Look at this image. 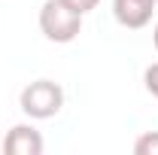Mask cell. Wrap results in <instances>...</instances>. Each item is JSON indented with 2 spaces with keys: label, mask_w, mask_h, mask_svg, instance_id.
I'll return each mask as SVG.
<instances>
[{
  "label": "cell",
  "mask_w": 158,
  "mask_h": 155,
  "mask_svg": "<svg viewBox=\"0 0 158 155\" xmlns=\"http://www.w3.org/2000/svg\"><path fill=\"white\" fill-rule=\"evenodd\" d=\"M40 31L52 43H73L82 34V15L64 0H46L40 9Z\"/></svg>",
  "instance_id": "cell-1"
},
{
  "label": "cell",
  "mask_w": 158,
  "mask_h": 155,
  "mask_svg": "<svg viewBox=\"0 0 158 155\" xmlns=\"http://www.w3.org/2000/svg\"><path fill=\"white\" fill-rule=\"evenodd\" d=\"M21 113L31 119H52L61 113V107H64V88H61L58 82H52V79H37V82H31V85H24L21 88Z\"/></svg>",
  "instance_id": "cell-2"
},
{
  "label": "cell",
  "mask_w": 158,
  "mask_h": 155,
  "mask_svg": "<svg viewBox=\"0 0 158 155\" xmlns=\"http://www.w3.org/2000/svg\"><path fill=\"white\" fill-rule=\"evenodd\" d=\"M152 9H155L152 0H113V15H116V21L122 27H131V31L146 27L152 21Z\"/></svg>",
  "instance_id": "cell-3"
},
{
  "label": "cell",
  "mask_w": 158,
  "mask_h": 155,
  "mask_svg": "<svg viewBox=\"0 0 158 155\" xmlns=\"http://www.w3.org/2000/svg\"><path fill=\"white\" fill-rule=\"evenodd\" d=\"M3 149L9 155H40L43 152V134L34 125H15L3 140Z\"/></svg>",
  "instance_id": "cell-4"
},
{
  "label": "cell",
  "mask_w": 158,
  "mask_h": 155,
  "mask_svg": "<svg viewBox=\"0 0 158 155\" xmlns=\"http://www.w3.org/2000/svg\"><path fill=\"white\" fill-rule=\"evenodd\" d=\"M134 152H137V155H158V131H149V134L137 137Z\"/></svg>",
  "instance_id": "cell-5"
},
{
  "label": "cell",
  "mask_w": 158,
  "mask_h": 155,
  "mask_svg": "<svg viewBox=\"0 0 158 155\" xmlns=\"http://www.w3.org/2000/svg\"><path fill=\"white\" fill-rule=\"evenodd\" d=\"M143 82H146V91H149L152 97H158V61L146 67V73H143Z\"/></svg>",
  "instance_id": "cell-6"
},
{
  "label": "cell",
  "mask_w": 158,
  "mask_h": 155,
  "mask_svg": "<svg viewBox=\"0 0 158 155\" xmlns=\"http://www.w3.org/2000/svg\"><path fill=\"white\" fill-rule=\"evenodd\" d=\"M70 9H76L79 15H85V12H91V9H98V3L100 0H64Z\"/></svg>",
  "instance_id": "cell-7"
},
{
  "label": "cell",
  "mask_w": 158,
  "mask_h": 155,
  "mask_svg": "<svg viewBox=\"0 0 158 155\" xmlns=\"http://www.w3.org/2000/svg\"><path fill=\"white\" fill-rule=\"evenodd\" d=\"M152 43H155V49H158V24H155V31H152Z\"/></svg>",
  "instance_id": "cell-8"
},
{
  "label": "cell",
  "mask_w": 158,
  "mask_h": 155,
  "mask_svg": "<svg viewBox=\"0 0 158 155\" xmlns=\"http://www.w3.org/2000/svg\"><path fill=\"white\" fill-rule=\"evenodd\" d=\"M152 3H158V0H152Z\"/></svg>",
  "instance_id": "cell-9"
}]
</instances>
